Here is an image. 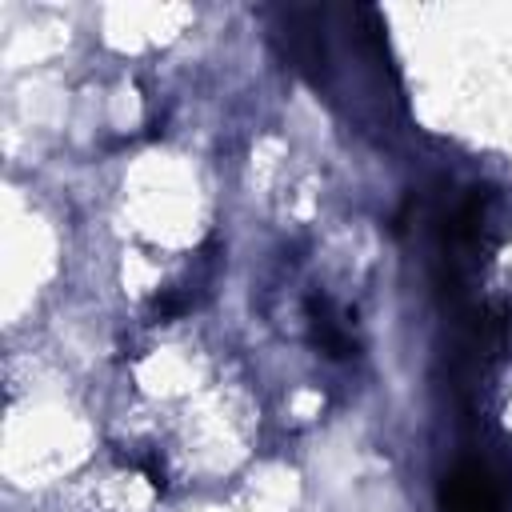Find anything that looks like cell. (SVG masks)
Masks as SVG:
<instances>
[{
  "instance_id": "1",
  "label": "cell",
  "mask_w": 512,
  "mask_h": 512,
  "mask_svg": "<svg viewBox=\"0 0 512 512\" xmlns=\"http://www.w3.org/2000/svg\"><path fill=\"white\" fill-rule=\"evenodd\" d=\"M444 508L448 512H496V500L488 492V480L476 464L460 468L452 480H448V496H444Z\"/></svg>"
}]
</instances>
